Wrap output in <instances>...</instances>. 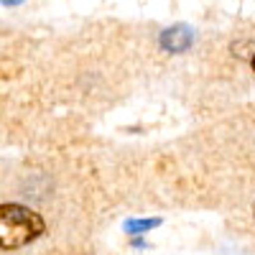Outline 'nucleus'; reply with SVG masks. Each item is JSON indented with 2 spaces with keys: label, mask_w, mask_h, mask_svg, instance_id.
Wrapping results in <instances>:
<instances>
[{
  "label": "nucleus",
  "mask_w": 255,
  "mask_h": 255,
  "mask_svg": "<svg viewBox=\"0 0 255 255\" xmlns=\"http://www.w3.org/2000/svg\"><path fill=\"white\" fill-rule=\"evenodd\" d=\"M191 44V31L184 28V26H176V28H168L161 33V46L166 51H186Z\"/></svg>",
  "instance_id": "nucleus-2"
},
{
  "label": "nucleus",
  "mask_w": 255,
  "mask_h": 255,
  "mask_svg": "<svg viewBox=\"0 0 255 255\" xmlns=\"http://www.w3.org/2000/svg\"><path fill=\"white\" fill-rule=\"evenodd\" d=\"M161 220H138V222H128L125 225V230L128 232H143V230H151V227H156Z\"/></svg>",
  "instance_id": "nucleus-3"
},
{
  "label": "nucleus",
  "mask_w": 255,
  "mask_h": 255,
  "mask_svg": "<svg viewBox=\"0 0 255 255\" xmlns=\"http://www.w3.org/2000/svg\"><path fill=\"white\" fill-rule=\"evenodd\" d=\"M49 232V222L38 209L20 204V202H5L0 207V235H3V253H15L33 245Z\"/></svg>",
  "instance_id": "nucleus-1"
},
{
  "label": "nucleus",
  "mask_w": 255,
  "mask_h": 255,
  "mask_svg": "<svg viewBox=\"0 0 255 255\" xmlns=\"http://www.w3.org/2000/svg\"><path fill=\"white\" fill-rule=\"evenodd\" d=\"M250 64H253V72H255V56H253V61H250Z\"/></svg>",
  "instance_id": "nucleus-4"
}]
</instances>
